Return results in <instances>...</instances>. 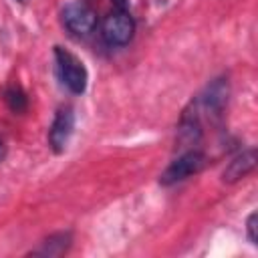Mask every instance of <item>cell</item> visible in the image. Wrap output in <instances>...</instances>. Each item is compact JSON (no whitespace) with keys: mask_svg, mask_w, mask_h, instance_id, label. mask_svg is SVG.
<instances>
[{"mask_svg":"<svg viewBox=\"0 0 258 258\" xmlns=\"http://www.w3.org/2000/svg\"><path fill=\"white\" fill-rule=\"evenodd\" d=\"M4 157V145H2V139H0V159Z\"/></svg>","mask_w":258,"mask_h":258,"instance_id":"7c38bea8","label":"cell"},{"mask_svg":"<svg viewBox=\"0 0 258 258\" xmlns=\"http://www.w3.org/2000/svg\"><path fill=\"white\" fill-rule=\"evenodd\" d=\"M113 4H115L119 10H125V6H127V0H113Z\"/></svg>","mask_w":258,"mask_h":258,"instance_id":"8fae6325","label":"cell"},{"mask_svg":"<svg viewBox=\"0 0 258 258\" xmlns=\"http://www.w3.org/2000/svg\"><path fill=\"white\" fill-rule=\"evenodd\" d=\"M246 228H248V238L252 244H258V214L252 212L248 222H246Z\"/></svg>","mask_w":258,"mask_h":258,"instance_id":"30bf717a","label":"cell"},{"mask_svg":"<svg viewBox=\"0 0 258 258\" xmlns=\"http://www.w3.org/2000/svg\"><path fill=\"white\" fill-rule=\"evenodd\" d=\"M6 103H8L10 111H14V113L26 111V95L22 93L20 87H10V89H6Z\"/></svg>","mask_w":258,"mask_h":258,"instance_id":"9c48e42d","label":"cell"},{"mask_svg":"<svg viewBox=\"0 0 258 258\" xmlns=\"http://www.w3.org/2000/svg\"><path fill=\"white\" fill-rule=\"evenodd\" d=\"M228 97H230V83H228V79L218 77L206 85V89L202 91V95L196 101V107L204 109L210 115H220L228 103Z\"/></svg>","mask_w":258,"mask_h":258,"instance_id":"5b68a950","label":"cell"},{"mask_svg":"<svg viewBox=\"0 0 258 258\" xmlns=\"http://www.w3.org/2000/svg\"><path fill=\"white\" fill-rule=\"evenodd\" d=\"M135 32V22L125 10H117L109 14L103 22V38L111 46H123L131 40Z\"/></svg>","mask_w":258,"mask_h":258,"instance_id":"3957f363","label":"cell"},{"mask_svg":"<svg viewBox=\"0 0 258 258\" xmlns=\"http://www.w3.org/2000/svg\"><path fill=\"white\" fill-rule=\"evenodd\" d=\"M54 56H56L58 75H60L62 83L69 87V91H73L75 95L85 93V89H87V69H85V64L73 52L64 50L62 46H54Z\"/></svg>","mask_w":258,"mask_h":258,"instance_id":"6da1fadb","label":"cell"},{"mask_svg":"<svg viewBox=\"0 0 258 258\" xmlns=\"http://www.w3.org/2000/svg\"><path fill=\"white\" fill-rule=\"evenodd\" d=\"M73 129H75V113L73 109L69 107H62L56 111L54 115V121L50 125V133H48V141H50V147L60 153L64 151L71 135H73Z\"/></svg>","mask_w":258,"mask_h":258,"instance_id":"8992f818","label":"cell"},{"mask_svg":"<svg viewBox=\"0 0 258 258\" xmlns=\"http://www.w3.org/2000/svg\"><path fill=\"white\" fill-rule=\"evenodd\" d=\"M254 165H256V149H244L242 153H238L228 165H226V169H224V173H222V179L224 181H228V183H232V181H238L240 177H244V175H248L252 169H254Z\"/></svg>","mask_w":258,"mask_h":258,"instance_id":"52a82bcc","label":"cell"},{"mask_svg":"<svg viewBox=\"0 0 258 258\" xmlns=\"http://www.w3.org/2000/svg\"><path fill=\"white\" fill-rule=\"evenodd\" d=\"M71 240H73V238H71V232H58V234H52V236H48L46 240H42L40 246L34 248L30 254H34V256H48V258H52V256H60V254H64V252L69 250Z\"/></svg>","mask_w":258,"mask_h":258,"instance_id":"ba28073f","label":"cell"},{"mask_svg":"<svg viewBox=\"0 0 258 258\" xmlns=\"http://www.w3.org/2000/svg\"><path fill=\"white\" fill-rule=\"evenodd\" d=\"M62 24L73 32V34H89L97 26V16L95 12L83 4V2H69L64 4L60 12Z\"/></svg>","mask_w":258,"mask_h":258,"instance_id":"277c9868","label":"cell"},{"mask_svg":"<svg viewBox=\"0 0 258 258\" xmlns=\"http://www.w3.org/2000/svg\"><path fill=\"white\" fill-rule=\"evenodd\" d=\"M206 163V155L198 149H191V151H185L183 155H179L177 159H173L167 169L161 173L159 177V183L161 185H173L194 173H198Z\"/></svg>","mask_w":258,"mask_h":258,"instance_id":"7a4b0ae2","label":"cell"}]
</instances>
